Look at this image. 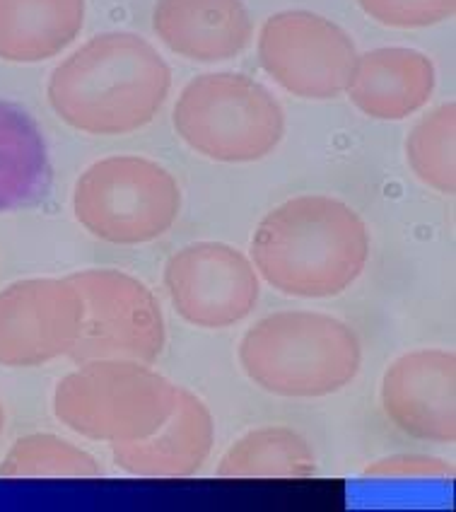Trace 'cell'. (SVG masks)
Instances as JSON below:
<instances>
[{
    "mask_svg": "<svg viewBox=\"0 0 456 512\" xmlns=\"http://www.w3.org/2000/svg\"><path fill=\"white\" fill-rule=\"evenodd\" d=\"M251 264L280 295L338 298L365 271L372 237L362 215L329 194H300L263 215Z\"/></svg>",
    "mask_w": 456,
    "mask_h": 512,
    "instance_id": "1",
    "label": "cell"
},
{
    "mask_svg": "<svg viewBox=\"0 0 456 512\" xmlns=\"http://www.w3.org/2000/svg\"><path fill=\"white\" fill-rule=\"evenodd\" d=\"M172 68L136 32L87 39L51 71L46 97L63 124L87 136H128L155 121Z\"/></svg>",
    "mask_w": 456,
    "mask_h": 512,
    "instance_id": "2",
    "label": "cell"
},
{
    "mask_svg": "<svg viewBox=\"0 0 456 512\" xmlns=\"http://www.w3.org/2000/svg\"><path fill=\"white\" fill-rule=\"evenodd\" d=\"M237 356L256 387L283 399L331 397L353 384L362 368L355 329L314 310L268 314L247 329Z\"/></svg>",
    "mask_w": 456,
    "mask_h": 512,
    "instance_id": "3",
    "label": "cell"
},
{
    "mask_svg": "<svg viewBox=\"0 0 456 512\" xmlns=\"http://www.w3.org/2000/svg\"><path fill=\"white\" fill-rule=\"evenodd\" d=\"M177 399V384L148 363L87 360L58 380L54 416L80 438L119 445L155 433Z\"/></svg>",
    "mask_w": 456,
    "mask_h": 512,
    "instance_id": "4",
    "label": "cell"
},
{
    "mask_svg": "<svg viewBox=\"0 0 456 512\" xmlns=\"http://www.w3.org/2000/svg\"><path fill=\"white\" fill-rule=\"evenodd\" d=\"M172 126L201 157L249 165L276 153L285 136V112L259 80L222 71L198 75L181 90Z\"/></svg>",
    "mask_w": 456,
    "mask_h": 512,
    "instance_id": "5",
    "label": "cell"
},
{
    "mask_svg": "<svg viewBox=\"0 0 456 512\" xmlns=\"http://www.w3.org/2000/svg\"><path fill=\"white\" fill-rule=\"evenodd\" d=\"M181 186L167 167L143 155L92 162L73 189V213L97 240L138 247L167 235L181 213Z\"/></svg>",
    "mask_w": 456,
    "mask_h": 512,
    "instance_id": "6",
    "label": "cell"
},
{
    "mask_svg": "<svg viewBox=\"0 0 456 512\" xmlns=\"http://www.w3.org/2000/svg\"><path fill=\"white\" fill-rule=\"evenodd\" d=\"M83 298V327L70 360L121 358L152 365L167 346L160 298L148 283L119 269H83L66 276Z\"/></svg>",
    "mask_w": 456,
    "mask_h": 512,
    "instance_id": "7",
    "label": "cell"
},
{
    "mask_svg": "<svg viewBox=\"0 0 456 512\" xmlns=\"http://www.w3.org/2000/svg\"><path fill=\"white\" fill-rule=\"evenodd\" d=\"M259 66L273 83L300 100L326 102L346 95L358 46L338 22L312 10H283L261 25Z\"/></svg>",
    "mask_w": 456,
    "mask_h": 512,
    "instance_id": "8",
    "label": "cell"
},
{
    "mask_svg": "<svg viewBox=\"0 0 456 512\" xmlns=\"http://www.w3.org/2000/svg\"><path fill=\"white\" fill-rule=\"evenodd\" d=\"M165 290L174 310L196 329H230L261 300V276L244 252L225 242H194L167 259Z\"/></svg>",
    "mask_w": 456,
    "mask_h": 512,
    "instance_id": "9",
    "label": "cell"
},
{
    "mask_svg": "<svg viewBox=\"0 0 456 512\" xmlns=\"http://www.w3.org/2000/svg\"><path fill=\"white\" fill-rule=\"evenodd\" d=\"M83 298L68 278H22L0 290V368H39L70 356Z\"/></svg>",
    "mask_w": 456,
    "mask_h": 512,
    "instance_id": "10",
    "label": "cell"
},
{
    "mask_svg": "<svg viewBox=\"0 0 456 512\" xmlns=\"http://www.w3.org/2000/svg\"><path fill=\"white\" fill-rule=\"evenodd\" d=\"M387 418L408 438L454 445L456 356L447 348H418L389 365L379 389Z\"/></svg>",
    "mask_w": 456,
    "mask_h": 512,
    "instance_id": "11",
    "label": "cell"
},
{
    "mask_svg": "<svg viewBox=\"0 0 456 512\" xmlns=\"http://www.w3.org/2000/svg\"><path fill=\"white\" fill-rule=\"evenodd\" d=\"M213 447V411L198 394L179 387L172 416L148 438L111 445V457L136 479H189L203 469Z\"/></svg>",
    "mask_w": 456,
    "mask_h": 512,
    "instance_id": "12",
    "label": "cell"
},
{
    "mask_svg": "<svg viewBox=\"0 0 456 512\" xmlns=\"http://www.w3.org/2000/svg\"><path fill=\"white\" fill-rule=\"evenodd\" d=\"M437 87L435 61L411 46H379L358 54L348 100L374 121H403L428 107Z\"/></svg>",
    "mask_w": 456,
    "mask_h": 512,
    "instance_id": "13",
    "label": "cell"
},
{
    "mask_svg": "<svg viewBox=\"0 0 456 512\" xmlns=\"http://www.w3.org/2000/svg\"><path fill=\"white\" fill-rule=\"evenodd\" d=\"M152 29L172 54L194 63L232 61L254 39L242 0H157Z\"/></svg>",
    "mask_w": 456,
    "mask_h": 512,
    "instance_id": "14",
    "label": "cell"
},
{
    "mask_svg": "<svg viewBox=\"0 0 456 512\" xmlns=\"http://www.w3.org/2000/svg\"><path fill=\"white\" fill-rule=\"evenodd\" d=\"M85 15L87 0H0V61L34 66L61 56Z\"/></svg>",
    "mask_w": 456,
    "mask_h": 512,
    "instance_id": "15",
    "label": "cell"
},
{
    "mask_svg": "<svg viewBox=\"0 0 456 512\" xmlns=\"http://www.w3.org/2000/svg\"><path fill=\"white\" fill-rule=\"evenodd\" d=\"M54 184L49 143L25 107L0 100V213L42 203Z\"/></svg>",
    "mask_w": 456,
    "mask_h": 512,
    "instance_id": "16",
    "label": "cell"
},
{
    "mask_svg": "<svg viewBox=\"0 0 456 512\" xmlns=\"http://www.w3.org/2000/svg\"><path fill=\"white\" fill-rule=\"evenodd\" d=\"M319 462L312 445L288 426H261L244 433L220 457L218 479H312Z\"/></svg>",
    "mask_w": 456,
    "mask_h": 512,
    "instance_id": "17",
    "label": "cell"
},
{
    "mask_svg": "<svg viewBox=\"0 0 456 512\" xmlns=\"http://www.w3.org/2000/svg\"><path fill=\"white\" fill-rule=\"evenodd\" d=\"M102 474L95 455L54 433L17 438L0 462V479H99Z\"/></svg>",
    "mask_w": 456,
    "mask_h": 512,
    "instance_id": "18",
    "label": "cell"
},
{
    "mask_svg": "<svg viewBox=\"0 0 456 512\" xmlns=\"http://www.w3.org/2000/svg\"><path fill=\"white\" fill-rule=\"evenodd\" d=\"M406 162L430 189L456 191V104L444 102L415 121L406 138Z\"/></svg>",
    "mask_w": 456,
    "mask_h": 512,
    "instance_id": "19",
    "label": "cell"
},
{
    "mask_svg": "<svg viewBox=\"0 0 456 512\" xmlns=\"http://www.w3.org/2000/svg\"><path fill=\"white\" fill-rule=\"evenodd\" d=\"M370 20L391 29H425L452 20L456 0H358Z\"/></svg>",
    "mask_w": 456,
    "mask_h": 512,
    "instance_id": "20",
    "label": "cell"
},
{
    "mask_svg": "<svg viewBox=\"0 0 456 512\" xmlns=\"http://www.w3.org/2000/svg\"><path fill=\"white\" fill-rule=\"evenodd\" d=\"M362 476L367 479H454V464L435 455L403 452L367 464Z\"/></svg>",
    "mask_w": 456,
    "mask_h": 512,
    "instance_id": "21",
    "label": "cell"
},
{
    "mask_svg": "<svg viewBox=\"0 0 456 512\" xmlns=\"http://www.w3.org/2000/svg\"><path fill=\"white\" fill-rule=\"evenodd\" d=\"M3 428H5V406L3 401H0V435H3Z\"/></svg>",
    "mask_w": 456,
    "mask_h": 512,
    "instance_id": "22",
    "label": "cell"
}]
</instances>
